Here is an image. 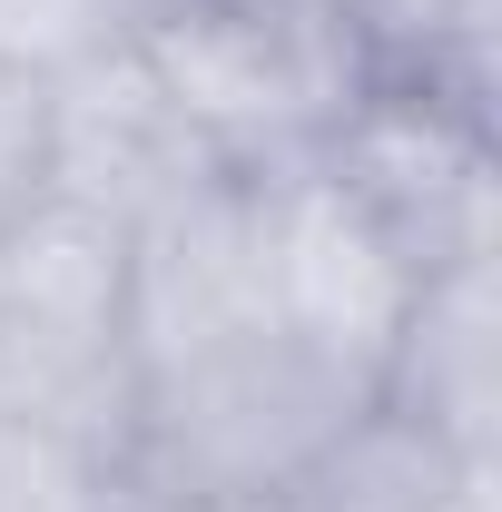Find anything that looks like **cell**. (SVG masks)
<instances>
[{"instance_id": "6da1fadb", "label": "cell", "mask_w": 502, "mask_h": 512, "mask_svg": "<svg viewBox=\"0 0 502 512\" xmlns=\"http://www.w3.org/2000/svg\"><path fill=\"white\" fill-rule=\"evenodd\" d=\"M365 404L375 384L256 325V335H227L188 365H158L128 384L119 424H109V483L168 493V503H276Z\"/></svg>"}, {"instance_id": "7a4b0ae2", "label": "cell", "mask_w": 502, "mask_h": 512, "mask_svg": "<svg viewBox=\"0 0 502 512\" xmlns=\"http://www.w3.org/2000/svg\"><path fill=\"white\" fill-rule=\"evenodd\" d=\"M128 50L237 178L306 168L375 79L325 0H128Z\"/></svg>"}, {"instance_id": "3957f363", "label": "cell", "mask_w": 502, "mask_h": 512, "mask_svg": "<svg viewBox=\"0 0 502 512\" xmlns=\"http://www.w3.org/2000/svg\"><path fill=\"white\" fill-rule=\"evenodd\" d=\"M0 404L109 453L128 404V227L30 197L0 227Z\"/></svg>"}, {"instance_id": "277c9868", "label": "cell", "mask_w": 502, "mask_h": 512, "mask_svg": "<svg viewBox=\"0 0 502 512\" xmlns=\"http://www.w3.org/2000/svg\"><path fill=\"white\" fill-rule=\"evenodd\" d=\"M315 168L414 256V276L493 256L502 148L483 79H365V99L325 128Z\"/></svg>"}, {"instance_id": "5b68a950", "label": "cell", "mask_w": 502, "mask_h": 512, "mask_svg": "<svg viewBox=\"0 0 502 512\" xmlns=\"http://www.w3.org/2000/svg\"><path fill=\"white\" fill-rule=\"evenodd\" d=\"M256 207H266V325L296 335L325 365H345L355 384H375L384 355H394V325H404L414 286H424L414 256L315 158L256 178Z\"/></svg>"}, {"instance_id": "8992f818", "label": "cell", "mask_w": 502, "mask_h": 512, "mask_svg": "<svg viewBox=\"0 0 502 512\" xmlns=\"http://www.w3.org/2000/svg\"><path fill=\"white\" fill-rule=\"evenodd\" d=\"M266 325V207L256 178H207L128 227V384Z\"/></svg>"}, {"instance_id": "52a82bcc", "label": "cell", "mask_w": 502, "mask_h": 512, "mask_svg": "<svg viewBox=\"0 0 502 512\" xmlns=\"http://www.w3.org/2000/svg\"><path fill=\"white\" fill-rule=\"evenodd\" d=\"M227 178L217 148L178 119V99L148 79V60L128 50V30L50 79V197L99 207L109 227H148L158 207H178L188 188Z\"/></svg>"}, {"instance_id": "ba28073f", "label": "cell", "mask_w": 502, "mask_h": 512, "mask_svg": "<svg viewBox=\"0 0 502 512\" xmlns=\"http://www.w3.org/2000/svg\"><path fill=\"white\" fill-rule=\"evenodd\" d=\"M375 404L404 414L414 434L453 444L463 463H493L502 444V266L463 256L414 286L394 325V355L375 375Z\"/></svg>"}, {"instance_id": "9c48e42d", "label": "cell", "mask_w": 502, "mask_h": 512, "mask_svg": "<svg viewBox=\"0 0 502 512\" xmlns=\"http://www.w3.org/2000/svg\"><path fill=\"white\" fill-rule=\"evenodd\" d=\"M276 512H502V493H493V463H463L453 444L414 434L404 414L365 404L276 493Z\"/></svg>"}, {"instance_id": "30bf717a", "label": "cell", "mask_w": 502, "mask_h": 512, "mask_svg": "<svg viewBox=\"0 0 502 512\" xmlns=\"http://www.w3.org/2000/svg\"><path fill=\"white\" fill-rule=\"evenodd\" d=\"M375 79H483L493 89V0H325Z\"/></svg>"}, {"instance_id": "8fae6325", "label": "cell", "mask_w": 502, "mask_h": 512, "mask_svg": "<svg viewBox=\"0 0 502 512\" xmlns=\"http://www.w3.org/2000/svg\"><path fill=\"white\" fill-rule=\"evenodd\" d=\"M99 503H109V453L0 404V512H99Z\"/></svg>"}, {"instance_id": "7c38bea8", "label": "cell", "mask_w": 502, "mask_h": 512, "mask_svg": "<svg viewBox=\"0 0 502 512\" xmlns=\"http://www.w3.org/2000/svg\"><path fill=\"white\" fill-rule=\"evenodd\" d=\"M128 30V0H0V69L10 79H60V69L99 60Z\"/></svg>"}, {"instance_id": "4fadbf2b", "label": "cell", "mask_w": 502, "mask_h": 512, "mask_svg": "<svg viewBox=\"0 0 502 512\" xmlns=\"http://www.w3.org/2000/svg\"><path fill=\"white\" fill-rule=\"evenodd\" d=\"M30 197H50V89L0 69V227Z\"/></svg>"}, {"instance_id": "5bb4252c", "label": "cell", "mask_w": 502, "mask_h": 512, "mask_svg": "<svg viewBox=\"0 0 502 512\" xmlns=\"http://www.w3.org/2000/svg\"><path fill=\"white\" fill-rule=\"evenodd\" d=\"M99 512H276V503H168V493H128V483H109Z\"/></svg>"}]
</instances>
